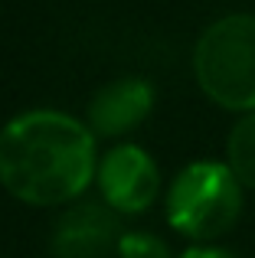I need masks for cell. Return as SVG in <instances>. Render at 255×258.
Masks as SVG:
<instances>
[{"instance_id":"cell-4","label":"cell","mask_w":255,"mask_h":258,"mask_svg":"<svg viewBox=\"0 0 255 258\" xmlns=\"http://www.w3.org/2000/svg\"><path fill=\"white\" fill-rule=\"evenodd\" d=\"M98 186H102V196L111 209L141 213L154 203V196L160 189V176L154 160L141 147L124 144V147H115L98 164Z\"/></svg>"},{"instance_id":"cell-2","label":"cell","mask_w":255,"mask_h":258,"mask_svg":"<svg viewBox=\"0 0 255 258\" xmlns=\"http://www.w3.org/2000/svg\"><path fill=\"white\" fill-rule=\"evenodd\" d=\"M197 82L216 105L232 111L255 108V17L232 13L200 36L193 52Z\"/></svg>"},{"instance_id":"cell-8","label":"cell","mask_w":255,"mask_h":258,"mask_svg":"<svg viewBox=\"0 0 255 258\" xmlns=\"http://www.w3.org/2000/svg\"><path fill=\"white\" fill-rule=\"evenodd\" d=\"M118 258H170V252L157 235L124 232L121 242H118Z\"/></svg>"},{"instance_id":"cell-1","label":"cell","mask_w":255,"mask_h":258,"mask_svg":"<svg viewBox=\"0 0 255 258\" xmlns=\"http://www.w3.org/2000/svg\"><path fill=\"white\" fill-rule=\"evenodd\" d=\"M95 173V141L76 118L30 111L0 131V183L33 206L69 203Z\"/></svg>"},{"instance_id":"cell-9","label":"cell","mask_w":255,"mask_h":258,"mask_svg":"<svg viewBox=\"0 0 255 258\" xmlns=\"http://www.w3.org/2000/svg\"><path fill=\"white\" fill-rule=\"evenodd\" d=\"M180 258H236V255L223 252V248H190V252L180 255Z\"/></svg>"},{"instance_id":"cell-3","label":"cell","mask_w":255,"mask_h":258,"mask_svg":"<svg viewBox=\"0 0 255 258\" xmlns=\"http://www.w3.org/2000/svg\"><path fill=\"white\" fill-rule=\"evenodd\" d=\"M242 209V189L232 167L200 160L173 180L167 193V219L177 232L190 239H216L232 222L239 219Z\"/></svg>"},{"instance_id":"cell-7","label":"cell","mask_w":255,"mask_h":258,"mask_svg":"<svg viewBox=\"0 0 255 258\" xmlns=\"http://www.w3.org/2000/svg\"><path fill=\"white\" fill-rule=\"evenodd\" d=\"M229 167L239 183L255 189V111L245 114L229 134Z\"/></svg>"},{"instance_id":"cell-5","label":"cell","mask_w":255,"mask_h":258,"mask_svg":"<svg viewBox=\"0 0 255 258\" xmlns=\"http://www.w3.org/2000/svg\"><path fill=\"white\" fill-rule=\"evenodd\" d=\"M118 216L98 203H82L69 209L56 222L52 232V258H108L111 248L118 252Z\"/></svg>"},{"instance_id":"cell-6","label":"cell","mask_w":255,"mask_h":258,"mask_svg":"<svg viewBox=\"0 0 255 258\" xmlns=\"http://www.w3.org/2000/svg\"><path fill=\"white\" fill-rule=\"evenodd\" d=\"M154 105V92L141 79H118V82L105 85L102 92L92 98L89 121L98 134H124L138 127L147 118Z\"/></svg>"}]
</instances>
